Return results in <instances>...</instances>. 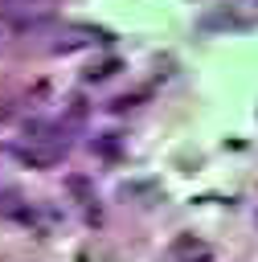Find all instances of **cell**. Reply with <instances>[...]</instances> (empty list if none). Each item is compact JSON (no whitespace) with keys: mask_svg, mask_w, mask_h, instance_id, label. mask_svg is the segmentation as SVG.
<instances>
[{"mask_svg":"<svg viewBox=\"0 0 258 262\" xmlns=\"http://www.w3.org/2000/svg\"><path fill=\"white\" fill-rule=\"evenodd\" d=\"M8 151H12L25 168H53V164L66 156V147H61V143H49V139H29V135H20Z\"/></svg>","mask_w":258,"mask_h":262,"instance_id":"6da1fadb","label":"cell"},{"mask_svg":"<svg viewBox=\"0 0 258 262\" xmlns=\"http://www.w3.org/2000/svg\"><path fill=\"white\" fill-rule=\"evenodd\" d=\"M0 8H4V16L25 33V29H41L53 4H49V0H0Z\"/></svg>","mask_w":258,"mask_h":262,"instance_id":"7a4b0ae2","label":"cell"},{"mask_svg":"<svg viewBox=\"0 0 258 262\" xmlns=\"http://www.w3.org/2000/svg\"><path fill=\"white\" fill-rule=\"evenodd\" d=\"M94 41H111V33L106 29H94V25H66L49 49L53 53H70V49H82V45H94Z\"/></svg>","mask_w":258,"mask_h":262,"instance_id":"3957f363","label":"cell"},{"mask_svg":"<svg viewBox=\"0 0 258 262\" xmlns=\"http://www.w3.org/2000/svg\"><path fill=\"white\" fill-rule=\"evenodd\" d=\"M0 213H4L8 221H16V225H25V229H37V233L45 229V221H41V213H37V205H29L25 196H12V192H8V196L0 201Z\"/></svg>","mask_w":258,"mask_h":262,"instance_id":"277c9868","label":"cell"},{"mask_svg":"<svg viewBox=\"0 0 258 262\" xmlns=\"http://www.w3.org/2000/svg\"><path fill=\"white\" fill-rule=\"evenodd\" d=\"M172 258L176 262H213V246L201 242L197 233H176L172 237Z\"/></svg>","mask_w":258,"mask_h":262,"instance_id":"5b68a950","label":"cell"},{"mask_svg":"<svg viewBox=\"0 0 258 262\" xmlns=\"http://www.w3.org/2000/svg\"><path fill=\"white\" fill-rule=\"evenodd\" d=\"M66 188H70V192H74V196L82 201V209H86V217H90V221H98V205H94V188H90V180L74 172V176H66Z\"/></svg>","mask_w":258,"mask_h":262,"instance_id":"8992f818","label":"cell"},{"mask_svg":"<svg viewBox=\"0 0 258 262\" xmlns=\"http://www.w3.org/2000/svg\"><path fill=\"white\" fill-rule=\"evenodd\" d=\"M115 70H119V57H106V61H98V66H90V70H86L82 78H86V82H102V78H111Z\"/></svg>","mask_w":258,"mask_h":262,"instance_id":"52a82bcc","label":"cell"},{"mask_svg":"<svg viewBox=\"0 0 258 262\" xmlns=\"http://www.w3.org/2000/svg\"><path fill=\"white\" fill-rule=\"evenodd\" d=\"M16 33H20V29H16V25H12L8 16H4V8H0V45H8V41H12Z\"/></svg>","mask_w":258,"mask_h":262,"instance_id":"ba28073f","label":"cell"},{"mask_svg":"<svg viewBox=\"0 0 258 262\" xmlns=\"http://www.w3.org/2000/svg\"><path fill=\"white\" fill-rule=\"evenodd\" d=\"M12 111H16V106H12V98H8V94H0V123H8V119H12Z\"/></svg>","mask_w":258,"mask_h":262,"instance_id":"9c48e42d","label":"cell"},{"mask_svg":"<svg viewBox=\"0 0 258 262\" xmlns=\"http://www.w3.org/2000/svg\"><path fill=\"white\" fill-rule=\"evenodd\" d=\"M98 151H106V156H115V151H119V143H115V139H98Z\"/></svg>","mask_w":258,"mask_h":262,"instance_id":"30bf717a","label":"cell"}]
</instances>
